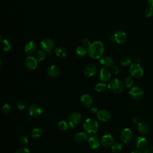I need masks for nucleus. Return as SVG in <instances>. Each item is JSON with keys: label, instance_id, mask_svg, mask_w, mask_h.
<instances>
[{"label": "nucleus", "instance_id": "obj_43", "mask_svg": "<svg viewBox=\"0 0 153 153\" xmlns=\"http://www.w3.org/2000/svg\"><path fill=\"white\" fill-rule=\"evenodd\" d=\"M148 4L150 7L153 8V0H148Z\"/></svg>", "mask_w": 153, "mask_h": 153}, {"label": "nucleus", "instance_id": "obj_32", "mask_svg": "<svg viewBox=\"0 0 153 153\" xmlns=\"http://www.w3.org/2000/svg\"><path fill=\"white\" fill-rule=\"evenodd\" d=\"M122 146L121 143H115L112 145L111 149L113 152H118L121 150Z\"/></svg>", "mask_w": 153, "mask_h": 153}, {"label": "nucleus", "instance_id": "obj_35", "mask_svg": "<svg viewBox=\"0 0 153 153\" xmlns=\"http://www.w3.org/2000/svg\"><path fill=\"white\" fill-rule=\"evenodd\" d=\"M133 82H134V81H133V79L131 77L128 76L124 79V85H126L127 87L129 88L133 85Z\"/></svg>", "mask_w": 153, "mask_h": 153}, {"label": "nucleus", "instance_id": "obj_1", "mask_svg": "<svg viewBox=\"0 0 153 153\" xmlns=\"http://www.w3.org/2000/svg\"><path fill=\"white\" fill-rule=\"evenodd\" d=\"M104 52L103 44L100 41H96L91 44L88 47L87 53L93 59H100Z\"/></svg>", "mask_w": 153, "mask_h": 153}, {"label": "nucleus", "instance_id": "obj_37", "mask_svg": "<svg viewBox=\"0 0 153 153\" xmlns=\"http://www.w3.org/2000/svg\"><path fill=\"white\" fill-rule=\"evenodd\" d=\"M145 14L147 17H149L152 16L153 15V8L149 7V8H146L145 10Z\"/></svg>", "mask_w": 153, "mask_h": 153}, {"label": "nucleus", "instance_id": "obj_9", "mask_svg": "<svg viewBox=\"0 0 153 153\" xmlns=\"http://www.w3.org/2000/svg\"><path fill=\"white\" fill-rule=\"evenodd\" d=\"M129 95L134 99H140L143 96V90L138 87H133L128 92Z\"/></svg>", "mask_w": 153, "mask_h": 153}, {"label": "nucleus", "instance_id": "obj_40", "mask_svg": "<svg viewBox=\"0 0 153 153\" xmlns=\"http://www.w3.org/2000/svg\"><path fill=\"white\" fill-rule=\"evenodd\" d=\"M111 70L113 72V73H114L115 74H117L119 72V69L118 68L117 66L115 65H112V68H111Z\"/></svg>", "mask_w": 153, "mask_h": 153}, {"label": "nucleus", "instance_id": "obj_28", "mask_svg": "<svg viewBox=\"0 0 153 153\" xmlns=\"http://www.w3.org/2000/svg\"><path fill=\"white\" fill-rule=\"evenodd\" d=\"M57 126H58V128L60 130L65 131V130H66L68 129L69 125V124H68L66 123V121H65L64 120H62L58 123Z\"/></svg>", "mask_w": 153, "mask_h": 153}, {"label": "nucleus", "instance_id": "obj_45", "mask_svg": "<svg viewBox=\"0 0 153 153\" xmlns=\"http://www.w3.org/2000/svg\"><path fill=\"white\" fill-rule=\"evenodd\" d=\"M139 62H140L139 59H136V63H139Z\"/></svg>", "mask_w": 153, "mask_h": 153}, {"label": "nucleus", "instance_id": "obj_19", "mask_svg": "<svg viewBox=\"0 0 153 153\" xmlns=\"http://www.w3.org/2000/svg\"><path fill=\"white\" fill-rule=\"evenodd\" d=\"M99 62L101 65L105 67L112 66L114 63V61L112 57L108 56H102L99 59Z\"/></svg>", "mask_w": 153, "mask_h": 153}, {"label": "nucleus", "instance_id": "obj_5", "mask_svg": "<svg viewBox=\"0 0 153 153\" xmlns=\"http://www.w3.org/2000/svg\"><path fill=\"white\" fill-rule=\"evenodd\" d=\"M130 73L131 75L134 78H140L143 74V70L139 63H136L131 65L130 67Z\"/></svg>", "mask_w": 153, "mask_h": 153}, {"label": "nucleus", "instance_id": "obj_15", "mask_svg": "<svg viewBox=\"0 0 153 153\" xmlns=\"http://www.w3.org/2000/svg\"><path fill=\"white\" fill-rule=\"evenodd\" d=\"M96 115L97 118L102 121H107L111 118V117L110 112L108 111L105 109L98 111Z\"/></svg>", "mask_w": 153, "mask_h": 153}, {"label": "nucleus", "instance_id": "obj_34", "mask_svg": "<svg viewBox=\"0 0 153 153\" xmlns=\"http://www.w3.org/2000/svg\"><path fill=\"white\" fill-rule=\"evenodd\" d=\"M131 63V60L128 57H124L121 60V64L124 66H127L130 65Z\"/></svg>", "mask_w": 153, "mask_h": 153}, {"label": "nucleus", "instance_id": "obj_23", "mask_svg": "<svg viewBox=\"0 0 153 153\" xmlns=\"http://www.w3.org/2000/svg\"><path fill=\"white\" fill-rule=\"evenodd\" d=\"M87 139V134L84 132H79L74 136V140L76 142L82 143L85 142Z\"/></svg>", "mask_w": 153, "mask_h": 153}, {"label": "nucleus", "instance_id": "obj_10", "mask_svg": "<svg viewBox=\"0 0 153 153\" xmlns=\"http://www.w3.org/2000/svg\"><path fill=\"white\" fill-rule=\"evenodd\" d=\"M114 41L118 44H123L127 40V36L126 33L122 30H117L113 34Z\"/></svg>", "mask_w": 153, "mask_h": 153}, {"label": "nucleus", "instance_id": "obj_2", "mask_svg": "<svg viewBox=\"0 0 153 153\" xmlns=\"http://www.w3.org/2000/svg\"><path fill=\"white\" fill-rule=\"evenodd\" d=\"M83 127L84 130L90 134H94L96 133L99 128L97 122L91 118H87L85 120L83 124Z\"/></svg>", "mask_w": 153, "mask_h": 153}, {"label": "nucleus", "instance_id": "obj_17", "mask_svg": "<svg viewBox=\"0 0 153 153\" xmlns=\"http://www.w3.org/2000/svg\"><path fill=\"white\" fill-rule=\"evenodd\" d=\"M148 143L147 139L143 137H139L136 141V146L139 150L145 149L147 147Z\"/></svg>", "mask_w": 153, "mask_h": 153}, {"label": "nucleus", "instance_id": "obj_13", "mask_svg": "<svg viewBox=\"0 0 153 153\" xmlns=\"http://www.w3.org/2000/svg\"><path fill=\"white\" fill-rule=\"evenodd\" d=\"M111 78V74L110 71L105 68H103L100 69V74H99V79L102 82L108 81Z\"/></svg>", "mask_w": 153, "mask_h": 153}, {"label": "nucleus", "instance_id": "obj_8", "mask_svg": "<svg viewBox=\"0 0 153 153\" xmlns=\"http://www.w3.org/2000/svg\"><path fill=\"white\" fill-rule=\"evenodd\" d=\"M133 138V133L130 129L126 128L123 130L120 134V139L121 141L124 143L130 142Z\"/></svg>", "mask_w": 153, "mask_h": 153}, {"label": "nucleus", "instance_id": "obj_24", "mask_svg": "<svg viewBox=\"0 0 153 153\" xmlns=\"http://www.w3.org/2000/svg\"><path fill=\"white\" fill-rule=\"evenodd\" d=\"M42 135V131L41 129L38 128H35L33 129L31 133L32 137L35 139H39V137H41Z\"/></svg>", "mask_w": 153, "mask_h": 153}, {"label": "nucleus", "instance_id": "obj_44", "mask_svg": "<svg viewBox=\"0 0 153 153\" xmlns=\"http://www.w3.org/2000/svg\"><path fill=\"white\" fill-rule=\"evenodd\" d=\"M131 153H142L139 150H134L131 152Z\"/></svg>", "mask_w": 153, "mask_h": 153}, {"label": "nucleus", "instance_id": "obj_21", "mask_svg": "<svg viewBox=\"0 0 153 153\" xmlns=\"http://www.w3.org/2000/svg\"><path fill=\"white\" fill-rule=\"evenodd\" d=\"M138 131L142 134H147L149 131V125L145 123V122H140L137 124V127Z\"/></svg>", "mask_w": 153, "mask_h": 153}, {"label": "nucleus", "instance_id": "obj_39", "mask_svg": "<svg viewBox=\"0 0 153 153\" xmlns=\"http://www.w3.org/2000/svg\"><path fill=\"white\" fill-rule=\"evenodd\" d=\"M82 44L85 47H89L90 45H91V43H90V41L89 39L88 38H84L82 40Z\"/></svg>", "mask_w": 153, "mask_h": 153}, {"label": "nucleus", "instance_id": "obj_11", "mask_svg": "<svg viewBox=\"0 0 153 153\" xmlns=\"http://www.w3.org/2000/svg\"><path fill=\"white\" fill-rule=\"evenodd\" d=\"M37 60L32 56H27L25 60L26 67L29 70H34L37 67Z\"/></svg>", "mask_w": 153, "mask_h": 153}, {"label": "nucleus", "instance_id": "obj_31", "mask_svg": "<svg viewBox=\"0 0 153 153\" xmlns=\"http://www.w3.org/2000/svg\"><path fill=\"white\" fill-rule=\"evenodd\" d=\"M16 105H17V108L20 110H24L27 108V103L25 101L22 100H18L16 103Z\"/></svg>", "mask_w": 153, "mask_h": 153}, {"label": "nucleus", "instance_id": "obj_33", "mask_svg": "<svg viewBox=\"0 0 153 153\" xmlns=\"http://www.w3.org/2000/svg\"><path fill=\"white\" fill-rule=\"evenodd\" d=\"M11 106L8 103L4 104L2 107V111L3 114L5 115H8V114H10V112H11Z\"/></svg>", "mask_w": 153, "mask_h": 153}, {"label": "nucleus", "instance_id": "obj_22", "mask_svg": "<svg viewBox=\"0 0 153 153\" xmlns=\"http://www.w3.org/2000/svg\"><path fill=\"white\" fill-rule=\"evenodd\" d=\"M36 45L32 41H29V42H27L25 47V53L26 54H28V55L32 54L36 51Z\"/></svg>", "mask_w": 153, "mask_h": 153}, {"label": "nucleus", "instance_id": "obj_20", "mask_svg": "<svg viewBox=\"0 0 153 153\" xmlns=\"http://www.w3.org/2000/svg\"><path fill=\"white\" fill-rule=\"evenodd\" d=\"M60 73V69L59 66L52 65L47 69V74L51 77H56Z\"/></svg>", "mask_w": 153, "mask_h": 153}, {"label": "nucleus", "instance_id": "obj_25", "mask_svg": "<svg viewBox=\"0 0 153 153\" xmlns=\"http://www.w3.org/2000/svg\"><path fill=\"white\" fill-rule=\"evenodd\" d=\"M54 53L56 54V55L60 57V58H63V57H65L66 55V51L65 50V49H63V48L62 47H58V48H56L54 50Z\"/></svg>", "mask_w": 153, "mask_h": 153}, {"label": "nucleus", "instance_id": "obj_41", "mask_svg": "<svg viewBox=\"0 0 153 153\" xmlns=\"http://www.w3.org/2000/svg\"><path fill=\"white\" fill-rule=\"evenodd\" d=\"M143 153H153V146H151L146 148Z\"/></svg>", "mask_w": 153, "mask_h": 153}, {"label": "nucleus", "instance_id": "obj_16", "mask_svg": "<svg viewBox=\"0 0 153 153\" xmlns=\"http://www.w3.org/2000/svg\"><path fill=\"white\" fill-rule=\"evenodd\" d=\"M97 72L96 66L92 63L87 65L84 69V74L88 77L94 76Z\"/></svg>", "mask_w": 153, "mask_h": 153}, {"label": "nucleus", "instance_id": "obj_3", "mask_svg": "<svg viewBox=\"0 0 153 153\" xmlns=\"http://www.w3.org/2000/svg\"><path fill=\"white\" fill-rule=\"evenodd\" d=\"M108 88L115 93H120L124 89V84L118 79H113L109 81L108 85Z\"/></svg>", "mask_w": 153, "mask_h": 153}, {"label": "nucleus", "instance_id": "obj_14", "mask_svg": "<svg viewBox=\"0 0 153 153\" xmlns=\"http://www.w3.org/2000/svg\"><path fill=\"white\" fill-rule=\"evenodd\" d=\"M114 141L113 137L110 134H105L101 138V144L105 147L112 146Z\"/></svg>", "mask_w": 153, "mask_h": 153}, {"label": "nucleus", "instance_id": "obj_29", "mask_svg": "<svg viewBox=\"0 0 153 153\" xmlns=\"http://www.w3.org/2000/svg\"><path fill=\"white\" fill-rule=\"evenodd\" d=\"M106 85L104 83H97L95 86H94V89L96 91L98 92H103L106 90Z\"/></svg>", "mask_w": 153, "mask_h": 153}, {"label": "nucleus", "instance_id": "obj_36", "mask_svg": "<svg viewBox=\"0 0 153 153\" xmlns=\"http://www.w3.org/2000/svg\"><path fill=\"white\" fill-rule=\"evenodd\" d=\"M19 142L22 145H26L29 143L27 138L25 136H20L19 137Z\"/></svg>", "mask_w": 153, "mask_h": 153}, {"label": "nucleus", "instance_id": "obj_27", "mask_svg": "<svg viewBox=\"0 0 153 153\" xmlns=\"http://www.w3.org/2000/svg\"><path fill=\"white\" fill-rule=\"evenodd\" d=\"M47 54L43 50H39L36 54V59L37 61H42L45 59Z\"/></svg>", "mask_w": 153, "mask_h": 153}, {"label": "nucleus", "instance_id": "obj_7", "mask_svg": "<svg viewBox=\"0 0 153 153\" xmlns=\"http://www.w3.org/2000/svg\"><path fill=\"white\" fill-rule=\"evenodd\" d=\"M43 112L42 108L36 104H32L28 108V112L32 117H36L39 116Z\"/></svg>", "mask_w": 153, "mask_h": 153}, {"label": "nucleus", "instance_id": "obj_4", "mask_svg": "<svg viewBox=\"0 0 153 153\" xmlns=\"http://www.w3.org/2000/svg\"><path fill=\"white\" fill-rule=\"evenodd\" d=\"M81 115L79 112H74L68 116V124L71 127L74 128L81 123Z\"/></svg>", "mask_w": 153, "mask_h": 153}, {"label": "nucleus", "instance_id": "obj_12", "mask_svg": "<svg viewBox=\"0 0 153 153\" xmlns=\"http://www.w3.org/2000/svg\"><path fill=\"white\" fill-rule=\"evenodd\" d=\"M100 143L101 139H100V138L94 134L91 136L88 140V143L89 146L93 149L97 148L99 146Z\"/></svg>", "mask_w": 153, "mask_h": 153}, {"label": "nucleus", "instance_id": "obj_26", "mask_svg": "<svg viewBox=\"0 0 153 153\" xmlns=\"http://www.w3.org/2000/svg\"><path fill=\"white\" fill-rule=\"evenodd\" d=\"M87 53V50L84 47L79 46L76 49V53L77 56H78L79 57L84 56Z\"/></svg>", "mask_w": 153, "mask_h": 153}, {"label": "nucleus", "instance_id": "obj_30", "mask_svg": "<svg viewBox=\"0 0 153 153\" xmlns=\"http://www.w3.org/2000/svg\"><path fill=\"white\" fill-rule=\"evenodd\" d=\"M1 46L4 51H7L10 50L11 48V44L7 39H4L1 42Z\"/></svg>", "mask_w": 153, "mask_h": 153}, {"label": "nucleus", "instance_id": "obj_42", "mask_svg": "<svg viewBox=\"0 0 153 153\" xmlns=\"http://www.w3.org/2000/svg\"><path fill=\"white\" fill-rule=\"evenodd\" d=\"M90 111L92 112V113H93V114H97V112H98V110H97V109L96 108H95V107H93V108H91V109H90Z\"/></svg>", "mask_w": 153, "mask_h": 153}, {"label": "nucleus", "instance_id": "obj_6", "mask_svg": "<svg viewBox=\"0 0 153 153\" xmlns=\"http://www.w3.org/2000/svg\"><path fill=\"white\" fill-rule=\"evenodd\" d=\"M41 45L43 50L48 52H51L55 46L54 42L53 41V39L48 38H45L42 39L41 41Z\"/></svg>", "mask_w": 153, "mask_h": 153}, {"label": "nucleus", "instance_id": "obj_38", "mask_svg": "<svg viewBox=\"0 0 153 153\" xmlns=\"http://www.w3.org/2000/svg\"><path fill=\"white\" fill-rule=\"evenodd\" d=\"M15 153H30V151L27 148L25 147H22L17 149Z\"/></svg>", "mask_w": 153, "mask_h": 153}, {"label": "nucleus", "instance_id": "obj_18", "mask_svg": "<svg viewBox=\"0 0 153 153\" xmlns=\"http://www.w3.org/2000/svg\"><path fill=\"white\" fill-rule=\"evenodd\" d=\"M81 101L82 105L87 108H90L93 103L92 97L88 94H84L82 95L81 97Z\"/></svg>", "mask_w": 153, "mask_h": 153}]
</instances>
